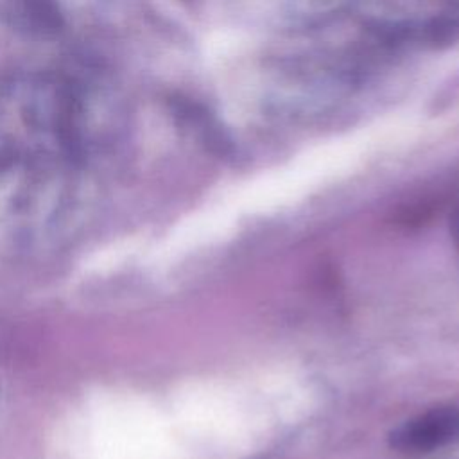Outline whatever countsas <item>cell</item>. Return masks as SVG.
<instances>
[{"mask_svg": "<svg viewBox=\"0 0 459 459\" xmlns=\"http://www.w3.org/2000/svg\"><path fill=\"white\" fill-rule=\"evenodd\" d=\"M459 434V411L436 407L407 420L391 434V445L402 452H429Z\"/></svg>", "mask_w": 459, "mask_h": 459, "instance_id": "6da1fadb", "label": "cell"}]
</instances>
